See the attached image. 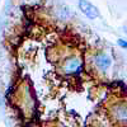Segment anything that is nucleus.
Wrapping results in <instances>:
<instances>
[{"label":"nucleus","mask_w":127,"mask_h":127,"mask_svg":"<svg viewBox=\"0 0 127 127\" xmlns=\"http://www.w3.org/2000/svg\"><path fill=\"white\" fill-rule=\"evenodd\" d=\"M123 32H125V33L127 34V23H126V24L123 26Z\"/></svg>","instance_id":"nucleus-6"},{"label":"nucleus","mask_w":127,"mask_h":127,"mask_svg":"<svg viewBox=\"0 0 127 127\" xmlns=\"http://www.w3.org/2000/svg\"><path fill=\"white\" fill-rule=\"evenodd\" d=\"M117 43H118V46H120L121 48H127V41H125L123 38H120V39L117 41Z\"/></svg>","instance_id":"nucleus-4"},{"label":"nucleus","mask_w":127,"mask_h":127,"mask_svg":"<svg viewBox=\"0 0 127 127\" xmlns=\"http://www.w3.org/2000/svg\"><path fill=\"white\" fill-rule=\"evenodd\" d=\"M4 104V98H3V94L0 93V105H3Z\"/></svg>","instance_id":"nucleus-5"},{"label":"nucleus","mask_w":127,"mask_h":127,"mask_svg":"<svg viewBox=\"0 0 127 127\" xmlns=\"http://www.w3.org/2000/svg\"><path fill=\"white\" fill-rule=\"evenodd\" d=\"M61 71L64 74L71 75H79L84 71V61L79 55H70L61 61Z\"/></svg>","instance_id":"nucleus-1"},{"label":"nucleus","mask_w":127,"mask_h":127,"mask_svg":"<svg viewBox=\"0 0 127 127\" xmlns=\"http://www.w3.org/2000/svg\"><path fill=\"white\" fill-rule=\"evenodd\" d=\"M125 108H126V113H127V103H126V105H125Z\"/></svg>","instance_id":"nucleus-7"},{"label":"nucleus","mask_w":127,"mask_h":127,"mask_svg":"<svg viewBox=\"0 0 127 127\" xmlns=\"http://www.w3.org/2000/svg\"><path fill=\"white\" fill-rule=\"evenodd\" d=\"M79 9L80 12L89 19H97L99 17V10L97 6H94L92 3H89L88 0H79Z\"/></svg>","instance_id":"nucleus-2"},{"label":"nucleus","mask_w":127,"mask_h":127,"mask_svg":"<svg viewBox=\"0 0 127 127\" xmlns=\"http://www.w3.org/2000/svg\"><path fill=\"white\" fill-rule=\"evenodd\" d=\"M93 62H94L95 67L99 69L100 71H107L112 65V59L105 52H98V54L94 55Z\"/></svg>","instance_id":"nucleus-3"}]
</instances>
